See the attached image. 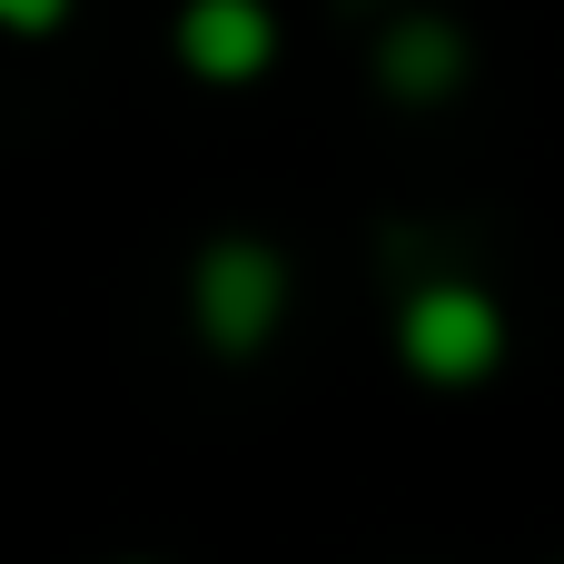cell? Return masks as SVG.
<instances>
[{"label":"cell","mask_w":564,"mask_h":564,"mask_svg":"<svg viewBox=\"0 0 564 564\" xmlns=\"http://www.w3.org/2000/svg\"><path fill=\"white\" fill-rule=\"evenodd\" d=\"M188 327L228 367H248L258 347H278V327H288V258L268 238H248V228L208 238L198 268H188Z\"/></svg>","instance_id":"obj_1"},{"label":"cell","mask_w":564,"mask_h":564,"mask_svg":"<svg viewBox=\"0 0 564 564\" xmlns=\"http://www.w3.org/2000/svg\"><path fill=\"white\" fill-rule=\"evenodd\" d=\"M397 357L426 387H476V377L506 367V307L486 288H466V278H436V288H416L397 307Z\"/></svg>","instance_id":"obj_2"},{"label":"cell","mask_w":564,"mask_h":564,"mask_svg":"<svg viewBox=\"0 0 564 564\" xmlns=\"http://www.w3.org/2000/svg\"><path fill=\"white\" fill-rule=\"evenodd\" d=\"M169 50H178L188 79L238 89V79H258V69L278 59V10H268V0H178Z\"/></svg>","instance_id":"obj_3"},{"label":"cell","mask_w":564,"mask_h":564,"mask_svg":"<svg viewBox=\"0 0 564 564\" xmlns=\"http://www.w3.org/2000/svg\"><path fill=\"white\" fill-rule=\"evenodd\" d=\"M466 69H476V50H466V30H456L446 10H406V20L377 30V89H387L397 109H436V99H456Z\"/></svg>","instance_id":"obj_4"},{"label":"cell","mask_w":564,"mask_h":564,"mask_svg":"<svg viewBox=\"0 0 564 564\" xmlns=\"http://www.w3.org/2000/svg\"><path fill=\"white\" fill-rule=\"evenodd\" d=\"M59 20H69V0H0V30L10 40H50Z\"/></svg>","instance_id":"obj_5"}]
</instances>
